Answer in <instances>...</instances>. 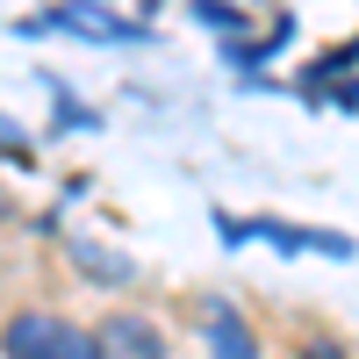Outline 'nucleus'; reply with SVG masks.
<instances>
[{
  "mask_svg": "<svg viewBox=\"0 0 359 359\" xmlns=\"http://www.w3.org/2000/svg\"><path fill=\"white\" fill-rule=\"evenodd\" d=\"M0 352L8 359H108L101 331H79V323L43 316V309H22L8 331H0Z\"/></svg>",
  "mask_w": 359,
  "mask_h": 359,
  "instance_id": "nucleus-1",
  "label": "nucleus"
},
{
  "mask_svg": "<svg viewBox=\"0 0 359 359\" xmlns=\"http://www.w3.org/2000/svg\"><path fill=\"white\" fill-rule=\"evenodd\" d=\"M208 359H259L252 323L237 316L230 302H208Z\"/></svg>",
  "mask_w": 359,
  "mask_h": 359,
  "instance_id": "nucleus-2",
  "label": "nucleus"
},
{
  "mask_svg": "<svg viewBox=\"0 0 359 359\" xmlns=\"http://www.w3.org/2000/svg\"><path fill=\"white\" fill-rule=\"evenodd\" d=\"M101 345H108V352H130V359H158V352H165L158 323H144V316H115L108 331H101Z\"/></svg>",
  "mask_w": 359,
  "mask_h": 359,
  "instance_id": "nucleus-3",
  "label": "nucleus"
},
{
  "mask_svg": "<svg viewBox=\"0 0 359 359\" xmlns=\"http://www.w3.org/2000/svg\"><path fill=\"white\" fill-rule=\"evenodd\" d=\"M50 22L57 29H79V36H108V43H144V22H115V15H94V8H65Z\"/></svg>",
  "mask_w": 359,
  "mask_h": 359,
  "instance_id": "nucleus-4",
  "label": "nucleus"
},
{
  "mask_svg": "<svg viewBox=\"0 0 359 359\" xmlns=\"http://www.w3.org/2000/svg\"><path fill=\"white\" fill-rule=\"evenodd\" d=\"M72 259L86 266V273H101L108 287H123V280H130V259H115V252H101V245H72Z\"/></svg>",
  "mask_w": 359,
  "mask_h": 359,
  "instance_id": "nucleus-5",
  "label": "nucleus"
},
{
  "mask_svg": "<svg viewBox=\"0 0 359 359\" xmlns=\"http://www.w3.org/2000/svg\"><path fill=\"white\" fill-rule=\"evenodd\" d=\"M194 15H201L208 29H237V8H223V0H194Z\"/></svg>",
  "mask_w": 359,
  "mask_h": 359,
  "instance_id": "nucleus-6",
  "label": "nucleus"
},
{
  "mask_svg": "<svg viewBox=\"0 0 359 359\" xmlns=\"http://www.w3.org/2000/svg\"><path fill=\"white\" fill-rule=\"evenodd\" d=\"M302 359H345V352H338V338H316V345H302Z\"/></svg>",
  "mask_w": 359,
  "mask_h": 359,
  "instance_id": "nucleus-7",
  "label": "nucleus"
}]
</instances>
